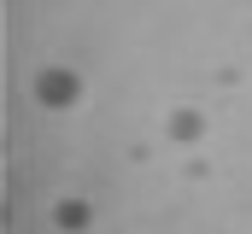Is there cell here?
Returning <instances> with one entry per match:
<instances>
[{
  "mask_svg": "<svg viewBox=\"0 0 252 234\" xmlns=\"http://www.w3.org/2000/svg\"><path fill=\"white\" fill-rule=\"evenodd\" d=\"M53 223H59L64 234H82L94 223V211H88V199H59V205H53Z\"/></svg>",
  "mask_w": 252,
  "mask_h": 234,
  "instance_id": "obj_3",
  "label": "cell"
},
{
  "mask_svg": "<svg viewBox=\"0 0 252 234\" xmlns=\"http://www.w3.org/2000/svg\"><path fill=\"white\" fill-rule=\"evenodd\" d=\"M30 94H35V106H47V112H70V106H82V76L64 70V64H41L35 82H30Z\"/></svg>",
  "mask_w": 252,
  "mask_h": 234,
  "instance_id": "obj_1",
  "label": "cell"
},
{
  "mask_svg": "<svg viewBox=\"0 0 252 234\" xmlns=\"http://www.w3.org/2000/svg\"><path fill=\"white\" fill-rule=\"evenodd\" d=\"M164 135H170V141H182V146H193V141L205 135V117L193 112V106H176V112H170V123H164Z\"/></svg>",
  "mask_w": 252,
  "mask_h": 234,
  "instance_id": "obj_2",
  "label": "cell"
}]
</instances>
